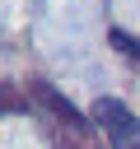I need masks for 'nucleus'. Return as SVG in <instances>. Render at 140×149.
<instances>
[{
  "label": "nucleus",
  "instance_id": "obj_1",
  "mask_svg": "<svg viewBox=\"0 0 140 149\" xmlns=\"http://www.w3.org/2000/svg\"><path fill=\"white\" fill-rule=\"evenodd\" d=\"M28 98H33V112L42 116V126H47L51 149H98L93 126L84 121V112H79V107H75L56 84L33 79V84H28Z\"/></svg>",
  "mask_w": 140,
  "mask_h": 149
},
{
  "label": "nucleus",
  "instance_id": "obj_2",
  "mask_svg": "<svg viewBox=\"0 0 140 149\" xmlns=\"http://www.w3.org/2000/svg\"><path fill=\"white\" fill-rule=\"evenodd\" d=\"M93 121L103 126L112 149H140V116L121 102V98H98L93 102Z\"/></svg>",
  "mask_w": 140,
  "mask_h": 149
},
{
  "label": "nucleus",
  "instance_id": "obj_3",
  "mask_svg": "<svg viewBox=\"0 0 140 149\" xmlns=\"http://www.w3.org/2000/svg\"><path fill=\"white\" fill-rule=\"evenodd\" d=\"M107 42H112V51H121L126 61H135V65H140V37H135V33L112 28V33H107Z\"/></svg>",
  "mask_w": 140,
  "mask_h": 149
}]
</instances>
